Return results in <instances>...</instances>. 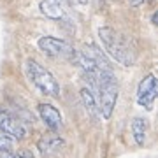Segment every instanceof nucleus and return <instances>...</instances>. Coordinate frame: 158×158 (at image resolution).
Returning <instances> with one entry per match:
<instances>
[{"label":"nucleus","mask_w":158,"mask_h":158,"mask_svg":"<svg viewBox=\"0 0 158 158\" xmlns=\"http://www.w3.org/2000/svg\"><path fill=\"white\" fill-rule=\"evenodd\" d=\"M98 37H100L104 49L107 51V55L113 60H116L119 65L130 67L135 63L137 51L125 35H121L119 32L109 28V27H104V28L98 30Z\"/></svg>","instance_id":"obj_1"},{"label":"nucleus","mask_w":158,"mask_h":158,"mask_svg":"<svg viewBox=\"0 0 158 158\" xmlns=\"http://www.w3.org/2000/svg\"><path fill=\"white\" fill-rule=\"evenodd\" d=\"M97 100H98L100 114L106 119H109L113 116L116 100H118V81L114 77V70L100 74L97 83Z\"/></svg>","instance_id":"obj_2"},{"label":"nucleus","mask_w":158,"mask_h":158,"mask_svg":"<svg viewBox=\"0 0 158 158\" xmlns=\"http://www.w3.org/2000/svg\"><path fill=\"white\" fill-rule=\"evenodd\" d=\"M27 74H28V79L32 81V85L48 97H60V85L55 79V76L44 69L40 63H37L35 60H27Z\"/></svg>","instance_id":"obj_3"},{"label":"nucleus","mask_w":158,"mask_h":158,"mask_svg":"<svg viewBox=\"0 0 158 158\" xmlns=\"http://www.w3.org/2000/svg\"><path fill=\"white\" fill-rule=\"evenodd\" d=\"M37 46H39V49L44 53L46 56L49 58L74 60V56H76V51L72 49V46L62 39H56V37H40Z\"/></svg>","instance_id":"obj_4"},{"label":"nucleus","mask_w":158,"mask_h":158,"mask_svg":"<svg viewBox=\"0 0 158 158\" xmlns=\"http://www.w3.org/2000/svg\"><path fill=\"white\" fill-rule=\"evenodd\" d=\"M156 93H158L156 77H155V74H148L137 86V102H139V106L146 109H153V104L156 100Z\"/></svg>","instance_id":"obj_5"},{"label":"nucleus","mask_w":158,"mask_h":158,"mask_svg":"<svg viewBox=\"0 0 158 158\" xmlns=\"http://www.w3.org/2000/svg\"><path fill=\"white\" fill-rule=\"evenodd\" d=\"M0 130L11 139H23L27 135V128L23 121L9 111H0Z\"/></svg>","instance_id":"obj_6"},{"label":"nucleus","mask_w":158,"mask_h":158,"mask_svg":"<svg viewBox=\"0 0 158 158\" xmlns=\"http://www.w3.org/2000/svg\"><path fill=\"white\" fill-rule=\"evenodd\" d=\"M37 111H39L40 119L44 121V125L51 130V132L58 134V132L63 130V118H62V114H60V111H58L55 106H51V104H39Z\"/></svg>","instance_id":"obj_7"},{"label":"nucleus","mask_w":158,"mask_h":158,"mask_svg":"<svg viewBox=\"0 0 158 158\" xmlns=\"http://www.w3.org/2000/svg\"><path fill=\"white\" fill-rule=\"evenodd\" d=\"M40 12L49 19H62L65 16V2L63 0H40Z\"/></svg>","instance_id":"obj_8"},{"label":"nucleus","mask_w":158,"mask_h":158,"mask_svg":"<svg viewBox=\"0 0 158 158\" xmlns=\"http://www.w3.org/2000/svg\"><path fill=\"white\" fill-rule=\"evenodd\" d=\"M148 119L146 118H141V116H137V118L132 119V135L135 139V142L139 146H144V142H146V134H148Z\"/></svg>","instance_id":"obj_9"},{"label":"nucleus","mask_w":158,"mask_h":158,"mask_svg":"<svg viewBox=\"0 0 158 158\" xmlns=\"http://www.w3.org/2000/svg\"><path fill=\"white\" fill-rule=\"evenodd\" d=\"M63 141L56 135H46L39 141V149L42 153V156H49L53 153H56L60 148H62Z\"/></svg>","instance_id":"obj_10"},{"label":"nucleus","mask_w":158,"mask_h":158,"mask_svg":"<svg viewBox=\"0 0 158 158\" xmlns=\"http://www.w3.org/2000/svg\"><path fill=\"white\" fill-rule=\"evenodd\" d=\"M81 100L85 104L86 111L93 116V118H100V107H98V100H97V97L91 93L88 88H83L81 90Z\"/></svg>","instance_id":"obj_11"},{"label":"nucleus","mask_w":158,"mask_h":158,"mask_svg":"<svg viewBox=\"0 0 158 158\" xmlns=\"http://www.w3.org/2000/svg\"><path fill=\"white\" fill-rule=\"evenodd\" d=\"M11 149H12V139L0 130V153H9Z\"/></svg>","instance_id":"obj_12"},{"label":"nucleus","mask_w":158,"mask_h":158,"mask_svg":"<svg viewBox=\"0 0 158 158\" xmlns=\"http://www.w3.org/2000/svg\"><path fill=\"white\" fill-rule=\"evenodd\" d=\"M0 158H34L28 151H19V153H0Z\"/></svg>","instance_id":"obj_13"},{"label":"nucleus","mask_w":158,"mask_h":158,"mask_svg":"<svg viewBox=\"0 0 158 158\" xmlns=\"http://www.w3.org/2000/svg\"><path fill=\"white\" fill-rule=\"evenodd\" d=\"M70 4H72L74 7H79V9H83V7L88 4V0H70Z\"/></svg>","instance_id":"obj_14"},{"label":"nucleus","mask_w":158,"mask_h":158,"mask_svg":"<svg viewBox=\"0 0 158 158\" xmlns=\"http://www.w3.org/2000/svg\"><path fill=\"white\" fill-rule=\"evenodd\" d=\"M142 2H144V0H130V4H132L134 7H139V6L142 4Z\"/></svg>","instance_id":"obj_15"}]
</instances>
